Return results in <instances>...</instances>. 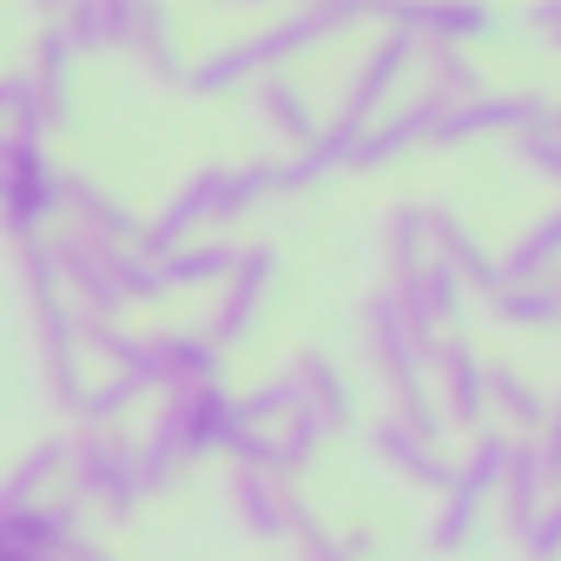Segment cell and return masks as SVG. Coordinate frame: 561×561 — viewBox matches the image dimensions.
Returning a JSON list of instances; mask_svg holds the SVG:
<instances>
[]
</instances>
